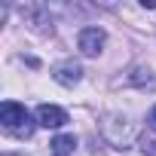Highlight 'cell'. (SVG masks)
Here are the masks:
<instances>
[{
  "instance_id": "obj_4",
  "label": "cell",
  "mask_w": 156,
  "mask_h": 156,
  "mask_svg": "<svg viewBox=\"0 0 156 156\" xmlns=\"http://www.w3.org/2000/svg\"><path fill=\"white\" fill-rule=\"evenodd\" d=\"M52 80L58 86H76V83L83 80V67L76 64V61H61V64L52 67Z\"/></svg>"
},
{
  "instance_id": "obj_9",
  "label": "cell",
  "mask_w": 156,
  "mask_h": 156,
  "mask_svg": "<svg viewBox=\"0 0 156 156\" xmlns=\"http://www.w3.org/2000/svg\"><path fill=\"white\" fill-rule=\"evenodd\" d=\"M147 126L156 132V107H150V116H147Z\"/></svg>"
},
{
  "instance_id": "obj_5",
  "label": "cell",
  "mask_w": 156,
  "mask_h": 156,
  "mask_svg": "<svg viewBox=\"0 0 156 156\" xmlns=\"http://www.w3.org/2000/svg\"><path fill=\"white\" fill-rule=\"evenodd\" d=\"M64 122H67V113L61 107H55V104H40L37 107V126H43V129H61Z\"/></svg>"
},
{
  "instance_id": "obj_3",
  "label": "cell",
  "mask_w": 156,
  "mask_h": 156,
  "mask_svg": "<svg viewBox=\"0 0 156 156\" xmlns=\"http://www.w3.org/2000/svg\"><path fill=\"white\" fill-rule=\"evenodd\" d=\"M76 46H80V52L89 55V58L101 55V49H104V31L101 28H83L80 37H76Z\"/></svg>"
},
{
  "instance_id": "obj_1",
  "label": "cell",
  "mask_w": 156,
  "mask_h": 156,
  "mask_svg": "<svg viewBox=\"0 0 156 156\" xmlns=\"http://www.w3.org/2000/svg\"><path fill=\"white\" fill-rule=\"evenodd\" d=\"M101 132H104V138H107L116 150H126V147L138 138L135 122H132L129 116H122V113H107L104 122H101Z\"/></svg>"
},
{
  "instance_id": "obj_10",
  "label": "cell",
  "mask_w": 156,
  "mask_h": 156,
  "mask_svg": "<svg viewBox=\"0 0 156 156\" xmlns=\"http://www.w3.org/2000/svg\"><path fill=\"white\" fill-rule=\"evenodd\" d=\"M141 6H147V9H156V0H141Z\"/></svg>"
},
{
  "instance_id": "obj_7",
  "label": "cell",
  "mask_w": 156,
  "mask_h": 156,
  "mask_svg": "<svg viewBox=\"0 0 156 156\" xmlns=\"http://www.w3.org/2000/svg\"><path fill=\"white\" fill-rule=\"evenodd\" d=\"M76 138L73 135H55L52 138V156H73Z\"/></svg>"
},
{
  "instance_id": "obj_6",
  "label": "cell",
  "mask_w": 156,
  "mask_h": 156,
  "mask_svg": "<svg viewBox=\"0 0 156 156\" xmlns=\"http://www.w3.org/2000/svg\"><path fill=\"white\" fill-rule=\"evenodd\" d=\"M22 16L31 22L34 31H40V34H52V16H46L43 6H22Z\"/></svg>"
},
{
  "instance_id": "obj_8",
  "label": "cell",
  "mask_w": 156,
  "mask_h": 156,
  "mask_svg": "<svg viewBox=\"0 0 156 156\" xmlns=\"http://www.w3.org/2000/svg\"><path fill=\"white\" fill-rule=\"evenodd\" d=\"M141 150L144 156H156V141H141Z\"/></svg>"
},
{
  "instance_id": "obj_2",
  "label": "cell",
  "mask_w": 156,
  "mask_h": 156,
  "mask_svg": "<svg viewBox=\"0 0 156 156\" xmlns=\"http://www.w3.org/2000/svg\"><path fill=\"white\" fill-rule=\"evenodd\" d=\"M0 122H3V129L9 135H19V138H28L34 132L31 113L22 104H16V101H3V104H0Z\"/></svg>"
}]
</instances>
